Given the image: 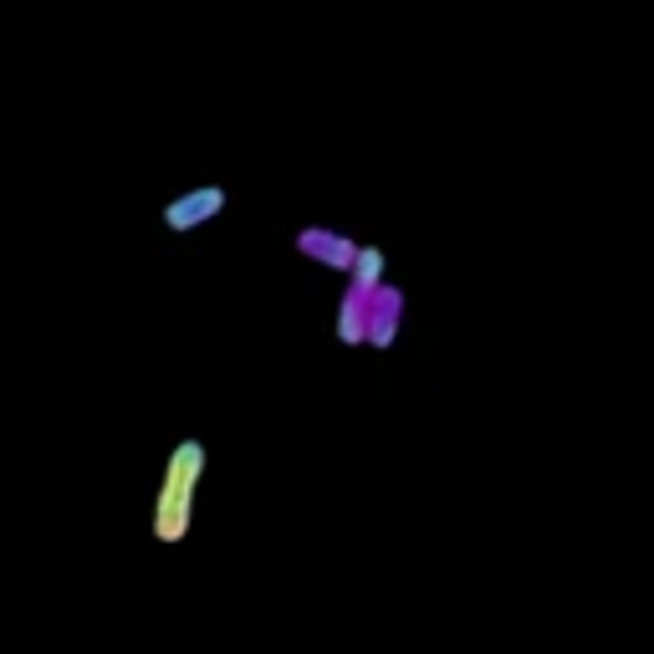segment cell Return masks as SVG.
I'll list each match as a JSON object with an SVG mask.
<instances>
[{"label":"cell","instance_id":"cell-1","mask_svg":"<svg viewBox=\"0 0 654 654\" xmlns=\"http://www.w3.org/2000/svg\"><path fill=\"white\" fill-rule=\"evenodd\" d=\"M205 440H180L164 460V481H159V496H153V542H174L189 538V521H195V491H200L205 476Z\"/></svg>","mask_w":654,"mask_h":654},{"label":"cell","instance_id":"cell-2","mask_svg":"<svg viewBox=\"0 0 654 654\" xmlns=\"http://www.w3.org/2000/svg\"><path fill=\"white\" fill-rule=\"evenodd\" d=\"M225 200H231V195L220 185H195V189H185V195H174L159 220H164L174 235H189V231H200V225H210V220L225 210Z\"/></svg>","mask_w":654,"mask_h":654},{"label":"cell","instance_id":"cell-3","mask_svg":"<svg viewBox=\"0 0 654 654\" xmlns=\"http://www.w3.org/2000/svg\"><path fill=\"white\" fill-rule=\"evenodd\" d=\"M292 246H297L307 261H318V267H328V271H348L353 251H358V240L343 235V231H333V225H303Z\"/></svg>","mask_w":654,"mask_h":654},{"label":"cell","instance_id":"cell-4","mask_svg":"<svg viewBox=\"0 0 654 654\" xmlns=\"http://www.w3.org/2000/svg\"><path fill=\"white\" fill-rule=\"evenodd\" d=\"M384 267H388V261H384V251H379V246H358L343 276H348V286H353V292H363V297H369L373 286L384 282Z\"/></svg>","mask_w":654,"mask_h":654},{"label":"cell","instance_id":"cell-5","mask_svg":"<svg viewBox=\"0 0 654 654\" xmlns=\"http://www.w3.org/2000/svg\"><path fill=\"white\" fill-rule=\"evenodd\" d=\"M363 318H369V297L348 286V292H343V303H337V343L358 348V343H363Z\"/></svg>","mask_w":654,"mask_h":654},{"label":"cell","instance_id":"cell-6","mask_svg":"<svg viewBox=\"0 0 654 654\" xmlns=\"http://www.w3.org/2000/svg\"><path fill=\"white\" fill-rule=\"evenodd\" d=\"M394 337H399V312H369L363 318V343L369 348H394Z\"/></svg>","mask_w":654,"mask_h":654}]
</instances>
